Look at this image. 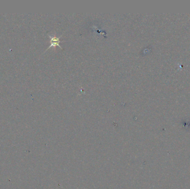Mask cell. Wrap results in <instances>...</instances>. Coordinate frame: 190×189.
I'll return each mask as SVG.
<instances>
[{"label": "cell", "instance_id": "6da1fadb", "mask_svg": "<svg viewBox=\"0 0 190 189\" xmlns=\"http://www.w3.org/2000/svg\"><path fill=\"white\" fill-rule=\"evenodd\" d=\"M48 37L50 38V46H49V47L48 48V49L50 48L51 47H56V46L60 47L61 48V49H62V47L60 45V43L63 42V41H60V38L62 37V36H61L60 37H57L56 36H53L48 35Z\"/></svg>", "mask_w": 190, "mask_h": 189}]
</instances>
